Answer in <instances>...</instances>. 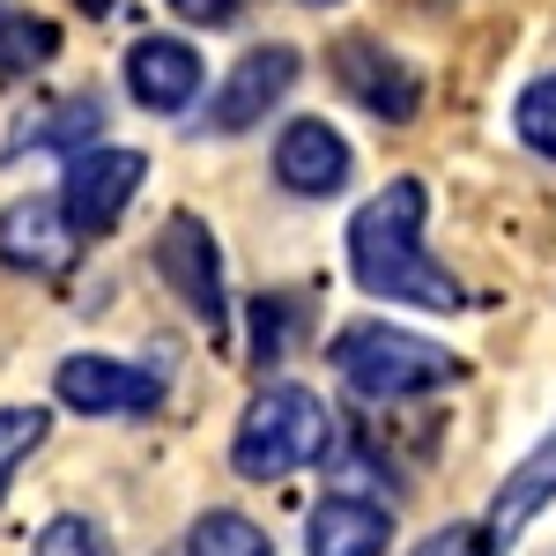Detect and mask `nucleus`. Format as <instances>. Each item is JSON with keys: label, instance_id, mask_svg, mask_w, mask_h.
<instances>
[{"label": "nucleus", "instance_id": "nucleus-1", "mask_svg": "<svg viewBox=\"0 0 556 556\" xmlns=\"http://www.w3.org/2000/svg\"><path fill=\"white\" fill-rule=\"evenodd\" d=\"M430 193L424 178H393L386 193H371L356 223H349V267L356 290H371L386 304H424V312H460V282L445 275V260H430L424 245Z\"/></svg>", "mask_w": 556, "mask_h": 556}, {"label": "nucleus", "instance_id": "nucleus-2", "mask_svg": "<svg viewBox=\"0 0 556 556\" xmlns=\"http://www.w3.org/2000/svg\"><path fill=\"white\" fill-rule=\"evenodd\" d=\"M334 445V424H327V401L312 386H260L253 408L238 416V438H230V468L245 482H282V475L327 460Z\"/></svg>", "mask_w": 556, "mask_h": 556}, {"label": "nucleus", "instance_id": "nucleus-3", "mask_svg": "<svg viewBox=\"0 0 556 556\" xmlns=\"http://www.w3.org/2000/svg\"><path fill=\"white\" fill-rule=\"evenodd\" d=\"M334 371L364 401H416V393L453 379V356L438 342H424V334H401V327L364 319V327H342L334 334Z\"/></svg>", "mask_w": 556, "mask_h": 556}, {"label": "nucleus", "instance_id": "nucleus-4", "mask_svg": "<svg viewBox=\"0 0 556 556\" xmlns=\"http://www.w3.org/2000/svg\"><path fill=\"white\" fill-rule=\"evenodd\" d=\"M141 178L149 164L134 156V149H83V156H67V178H60V223L75 230V238H104L127 201L141 193Z\"/></svg>", "mask_w": 556, "mask_h": 556}, {"label": "nucleus", "instance_id": "nucleus-5", "mask_svg": "<svg viewBox=\"0 0 556 556\" xmlns=\"http://www.w3.org/2000/svg\"><path fill=\"white\" fill-rule=\"evenodd\" d=\"M156 275L178 290V304L208 327V334H223V319H230V298H223V253H215V230L201 223V215L178 208L164 230H156Z\"/></svg>", "mask_w": 556, "mask_h": 556}, {"label": "nucleus", "instance_id": "nucleus-6", "mask_svg": "<svg viewBox=\"0 0 556 556\" xmlns=\"http://www.w3.org/2000/svg\"><path fill=\"white\" fill-rule=\"evenodd\" d=\"M334 83L371 112L386 127H408L416 112H424V83H416V67L401 60V52H386L371 38H342L334 45Z\"/></svg>", "mask_w": 556, "mask_h": 556}, {"label": "nucleus", "instance_id": "nucleus-7", "mask_svg": "<svg viewBox=\"0 0 556 556\" xmlns=\"http://www.w3.org/2000/svg\"><path fill=\"white\" fill-rule=\"evenodd\" d=\"M52 393L75 416H149L164 401V379L141 364H119V356H67L52 371Z\"/></svg>", "mask_w": 556, "mask_h": 556}, {"label": "nucleus", "instance_id": "nucleus-8", "mask_svg": "<svg viewBox=\"0 0 556 556\" xmlns=\"http://www.w3.org/2000/svg\"><path fill=\"white\" fill-rule=\"evenodd\" d=\"M304 75V60H298V45H260V52H245L238 67H230V83L208 97V127L215 134H245L260 127L290 89H298Z\"/></svg>", "mask_w": 556, "mask_h": 556}, {"label": "nucleus", "instance_id": "nucleus-9", "mask_svg": "<svg viewBox=\"0 0 556 556\" xmlns=\"http://www.w3.org/2000/svg\"><path fill=\"white\" fill-rule=\"evenodd\" d=\"M275 178L304 201H327V193L349 186V141L327 119H290L282 141H275Z\"/></svg>", "mask_w": 556, "mask_h": 556}, {"label": "nucleus", "instance_id": "nucleus-10", "mask_svg": "<svg viewBox=\"0 0 556 556\" xmlns=\"http://www.w3.org/2000/svg\"><path fill=\"white\" fill-rule=\"evenodd\" d=\"M556 497V430L519 460V468H505V490L490 497V519H482V556H505L527 534V519L542 513Z\"/></svg>", "mask_w": 556, "mask_h": 556}, {"label": "nucleus", "instance_id": "nucleus-11", "mask_svg": "<svg viewBox=\"0 0 556 556\" xmlns=\"http://www.w3.org/2000/svg\"><path fill=\"white\" fill-rule=\"evenodd\" d=\"M0 260L15 267V275H60L67 260H75V230L60 223V201H8L0 208Z\"/></svg>", "mask_w": 556, "mask_h": 556}, {"label": "nucleus", "instance_id": "nucleus-12", "mask_svg": "<svg viewBox=\"0 0 556 556\" xmlns=\"http://www.w3.org/2000/svg\"><path fill=\"white\" fill-rule=\"evenodd\" d=\"M127 89L141 112H186L201 97V52L186 38H141L127 52Z\"/></svg>", "mask_w": 556, "mask_h": 556}, {"label": "nucleus", "instance_id": "nucleus-13", "mask_svg": "<svg viewBox=\"0 0 556 556\" xmlns=\"http://www.w3.org/2000/svg\"><path fill=\"white\" fill-rule=\"evenodd\" d=\"M393 549V519L371 497H327L312 513V556H386Z\"/></svg>", "mask_w": 556, "mask_h": 556}, {"label": "nucleus", "instance_id": "nucleus-14", "mask_svg": "<svg viewBox=\"0 0 556 556\" xmlns=\"http://www.w3.org/2000/svg\"><path fill=\"white\" fill-rule=\"evenodd\" d=\"M52 52H60V30H52L45 15H0V83L38 75Z\"/></svg>", "mask_w": 556, "mask_h": 556}, {"label": "nucleus", "instance_id": "nucleus-15", "mask_svg": "<svg viewBox=\"0 0 556 556\" xmlns=\"http://www.w3.org/2000/svg\"><path fill=\"white\" fill-rule=\"evenodd\" d=\"M186 556H275V542L245 513H201L186 534Z\"/></svg>", "mask_w": 556, "mask_h": 556}, {"label": "nucleus", "instance_id": "nucleus-16", "mask_svg": "<svg viewBox=\"0 0 556 556\" xmlns=\"http://www.w3.org/2000/svg\"><path fill=\"white\" fill-rule=\"evenodd\" d=\"M513 127H519V141H527L534 156H549V164H556V67H549V75H534V83L513 97Z\"/></svg>", "mask_w": 556, "mask_h": 556}, {"label": "nucleus", "instance_id": "nucleus-17", "mask_svg": "<svg viewBox=\"0 0 556 556\" xmlns=\"http://www.w3.org/2000/svg\"><path fill=\"white\" fill-rule=\"evenodd\" d=\"M97 134H104V104H97V97H67V104H52V119H45L30 141L83 156V149H97Z\"/></svg>", "mask_w": 556, "mask_h": 556}, {"label": "nucleus", "instance_id": "nucleus-18", "mask_svg": "<svg viewBox=\"0 0 556 556\" xmlns=\"http://www.w3.org/2000/svg\"><path fill=\"white\" fill-rule=\"evenodd\" d=\"M45 430H52L45 408H0V497H8V475L45 445Z\"/></svg>", "mask_w": 556, "mask_h": 556}, {"label": "nucleus", "instance_id": "nucleus-19", "mask_svg": "<svg viewBox=\"0 0 556 556\" xmlns=\"http://www.w3.org/2000/svg\"><path fill=\"white\" fill-rule=\"evenodd\" d=\"M30 556H119V549H112V534H104L97 519L60 513V519L38 534V542H30Z\"/></svg>", "mask_w": 556, "mask_h": 556}, {"label": "nucleus", "instance_id": "nucleus-20", "mask_svg": "<svg viewBox=\"0 0 556 556\" xmlns=\"http://www.w3.org/2000/svg\"><path fill=\"white\" fill-rule=\"evenodd\" d=\"M164 8H172L178 23H230V15H238V0H164Z\"/></svg>", "mask_w": 556, "mask_h": 556}, {"label": "nucleus", "instance_id": "nucleus-21", "mask_svg": "<svg viewBox=\"0 0 556 556\" xmlns=\"http://www.w3.org/2000/svg\"><path fill=\"white\" fill-rule=\"evenodd\" d=\"M253 319H260V356H282V304H267V298H260Z\"/></svg>", "mask_w": 556, "mask_h": 556}, {"label": "nucleus", "instance_id": "nucleus-22", "mask_svg": "<svg viewBox=\"0 0 556 556\" xmlns=\"http://www.w3.org/2000/svg\"><path fill=\"white\" fill-rule=\"evenodd\" d=\"M75 8H83V15H112L119 0H75Z\"/></svg>", "mask_w": 556, "mask_h": 556}, {"label": "nucleus", "instance_id": "nucleus-23", "mask_svg": "<svg viewBox=\"0 0 556 556\" xmlns=\"http://www.w3.org/2000/svg\"><path fill=\"white\" fill-rule=\"evenodd\" d=\"M304 8H334V0H304Z\"/></svg>", "mask_w": 556, "mask_h": 556}]
</instances>
